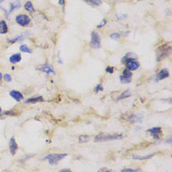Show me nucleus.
I'll return each instance as SVG.
<instances>
[{
    "label": "nucleus",
    "instance_id": "obj_19",
    "mask_svg": "<svg viewBox=\"0 0 172 172\" xmlns=\"http://www.w3.org/2000/svg\"><path fill=\"white\" fill-rule=\"evenodd\" d=\"M20 50L23 53H31L32 51L30 50V48H28L26 45H21L20 47Z\"/></svg>",
    "mask_w": 172,
    "mask_h": 172
},
{
    "label": "nucleus",
    "instance_id": "obj_30",
    "mask_svg": "<svg viewBox=\"0 0 172 172\" xmlns=\"http://www.w3.org/2000/svg\"><path fill=\"white\" fill-rule=\"evenodd\" d=\"M106 71L110 73H112L113 71H114V67H108L106 68Z\"/></svg>",
    "mask_w": 172,
    "mask_h": 172
},
{
    "label": "nucleus",
    "instance_id": "obj_31",
    "mask_svg": "<svg viewBox=\"0 0 172 172\" xmlns=\"http://www.w3.org/2000/svg\"><path fill=\"white\" fill-rule=\"evenodd\" d=\"M59 4L63 6L65 4V0H59Z\"/></svg>",
    "mask_w": 172,
    "mask_h": 172
},
{
    "label": "nucleus",
    "instance_id": "obj_24",
    "mask_svg": "<svg viewBox=\"0 0 172 172\" xmlns=\"http://www.w3.org/2000/svg\"><path fill=\"white\" fill-rule=\"evenodd\" d=\"M110 38L113 40H119L120 38V34H118V33H113L110 35Z\"/></svg>",
    "mask_w": 172,
    "mask_h": 172
},
{
    "label": "nucleus",
    "instance_id": "obj_10",
    "mask_svg": "<svg viewBox=\"0 0 172 172\" xmlns=\"http://www.w3.org/2000/svg\"><path fill=\"white\" fill-rule=\"evenodd\" d=\"M169 73L167 69H162L157 74V79L158 80H162V79L168 78Z\"/></svg>",
    "mask_w": 172,
    "mask_h": 172
},
{
    "label": "nucleus",
    "instance_id": "obj_20",
    "mask_svg": "<svg viewBox=\"0 0 172 172\" xmlns=\"http://www.w3.org/2000/svg\"><path fill=\"white\" fill-rule=\"evenodd\" d=\"M130 96V91L127 90L123 92V93L120 95V97L118 98V100H122L124 98H127V97H128Z\"/></svg>",
    "mask_w": 172,
    "mask_h": 172
},
{
    "label": "nucleus",
    "instance_id": "obj_17",
    "mask_svg": "<svg viewBox=\"0 0 172 172\" xmlns=\"http://www.w3.org/2000/svg\"><path fill=\"white\" fill-rule=\"evenodd\" d=\"M24 9L30 13H33L35 12V9L34 8V6L32 4V2L27 1L24 5Z\"/></svg>",
    "mask_w": 172,
    "mask_h": 172
},
{
    "label": "nucleus",
    "instance_id": "obj_23",
    "mask_svg": "<svg viewBox=\"0 0 172 172\" xmlns=\"http://www.w3.org/2000/svg\"><path fill=\"white\" fill-rule=\"evenodd\" d=\"M91 4L95 5V6H100L102 4L101 0H88Z\"/></svg>",
    "mask_w": 172,
    "mask_h": 172
},
{
    "label": "nucleus",
    "instance_id": "obj_27",
    "mask_svg": "<svg viewBox=\"0 0 172 172\" xmlns=\"http://www.w3.org/2000/svg\"><path fill=\"white\" fill-rule=\"evenodd\" d=\"M102 90H103V87L102 86L101 84L97 85V87L96 88V89H95V91H96V92H98L100 91H102Z\"/></svg>",
    "mask_w": 172,
    "mask_h": 172
},
{
    "label": "nucleus",
    "instance_id": "obj_18",
    "mask_svg": "<svg viewBox=\"0 0 172 172\" xmlns=\"http://www.w3.org/2000/svg\"><path fill=\"white\" fill-rule=\"evenodd\" d=\"M90 139V137L88 135H81L79 137V142L80 143H85L88 142Z\"/></svg>",
    "mask_w": 172,
    "mask_h": 172
},
{
    "label": "nucleus",
    "instance_id": "obj_28",
    "mask_svg": "<svg viewBox=\"0 0 172 172\" xmlns=\"http://www.w3.org/2000/svg\"><path fill=\"white\" fill-rule=\"evenodd\" d=\"M97 172H112V170H111V169H108V168H104L100 169V170Z\"/></svg>",
    "mask_w": 172,
    "mask_h": 172
},
{
    "label": "nucleus",
    "instance_id": "obj_5",
    "mask_svg": "<svg viewBox=\"0 0 172 172\" xmlns=\"http://www.w3.org/2000/svg\"><path fill=\"white\" fill-rule=\"evenodd\" d=\"M148 132H150L151 135L155 139H159L161 135H162L161 128L160 127H155L150 128V129L148 130Z\"/></svg>",
    "mask_w": 172,
    "mask_h": 172
},
{
    "label": "nucleus",
    "instance_id": "obj_12",
    "mask_svg": "<svg viewBox=\"0 0 172 172\" xmlns=\"http://www.w3.org/2000/svg\"><path fill=\"white\" fill-rule=\"evenodd\" d=\"M155 155V153H153V154H149V155H132V158L134 160H149L151 157Z\"/></svg>",
    "mask_w": 172,
    "mask_h": 172
},
{
    "label": "nucleus",
    "instance_id": "obj_15",
    "mask_svg": "<svg viewBox=\"0 0 172 172\" xmlns=\"http://www.w3.org/2000/svg\"><path fill=\"white\" fill-rule=\"evenodd\" d=\"M44 101V99L42 96H38V97H31V98L28 99L26 101V103H37V102H42Z\"/></svg>",
    "mask_w": 172,
    "mask_h": 172
},
{
    "label": "nucleus",
    "instance_id": "obj_14",
    "mask_svg": "<svg viewBox=\"0 0 172 172\" xmlns=\"http://www.w3.org/2000/svg\"><path fill=\"white\" fill-rule=\"evenodd\" d=\"M7 31H8V28H7L6 22L4 20L0 21V33L2 34H6Z\"/></svg>",
    "mask_w": 172,
    "mask_h": 172
},
{
    "label": "nucleus",
    "instance_id": "obj_4",
    "mask_svg": "<svg viewBox=\"0 0 172 172\" xmlns=\"http://www.w3.org/2000/svg\"><path fill=\"white\" fill-rule=\"evenodd\" d=\"M16 21L21 26H26L30 24V19L27 15L20 14L17 16L16 18Z\"/></svg>",
    "mask_w": 172,
    "mask_h": 172
},
{
    "label": "nucleus",
    "instance_id": "obj_1",
    "mask_svg": "<svg viewBox=\"0 0 172 172\" xmlns=\"http://www.w3.org/2000/svg\"><path fill=\"white\" fill-rule=\"evenodd\" d=\"M123 138V135L121 134H107V133H100L94 138L95 142H105V141L120 140Z\"/></svg>",
    "mask_w": 172,
    "mask_h": 172
},
{
    "label": "nucleus",
    "instance_id": "obj_32",
    "mask_svg": "<svg viewBox=\"0 0 172 172\" xmlns=\"http://www.w3.org/2000/svg\"><path fill=\"white\" fill-rule=\"evenodd\" d=\"M59 172H72L71 169H63L62 170H61Z\"/></svg>",
    "mask_w": 172,
    "mask_h": 172
},
{
    "label": "nucleus",
    "instance_id": "obj_6",
    "mask_svg": "<svg viewBox=\"0 0 172 172\" xmlns=\"http://www.w3.org/2000/svg\"><path fill=\"white\" fill-rule=\"evenodd\" d=\"M10 151L12 155H14L16 153L18 149V145L14 137L11 138L9 143Z\"/></svg>",
    "mask_w": 172,
    "mask_h": 172
},
{
    "label": "nucleus",
    "instance_id": "obj_9",
    "mask_svg": "<svg viewBox=\"0 0 172 172\" xmlns=\"http://www.w3.org/2000/svg\"><path fill=\"white\" fill-rule=\"evenodd\" d=\"M39 69L41 71L47 73L48 75H49V74H53V75H54V74L55 73V71H54L52 67H51L49 65H43L42 67H40Z\"/></svg>",
    "mask_w": 172,
    "mask_h": 172
},
{
    "label": "nucleus",
    "instance_id": "obj_3",
    "mask_svg": "<svg viewBox=\"0 0 172 172\" xmlns=\"http://www.w3.org/2000/svg\"><path fill=\"white\" fill-rule=\"evenodd\" d=\"M90 46L94 48H100L101 47L100 43V37L97 32H93L91 33V38L90 42Z\"/></svg>",
    "mask_w": 172,
    "mask_h": 172
},
{
    "label": "nucleus",
    "instance_id": "obj_22",
    "mask_svg": "<svg viewBox=\"0 0 172 172\" xmlns=\"http://www.w3.org/2000/svg\"><path fill=\"white\" fill-rule=\"evenodd\" d=\"M132 75V74L131 73V71H130V70H128V69H126L124 71H123V76L127 77V78H131Z\"/></svg>",
    "mask_w": 172,
    "mask_h": 172
},
{
    "label": "nucleus",
    "instance_id": "obj_34",
    "mask_svg": "<svg viewBox=\"0 0 172 172\" xmlns=\"http://www.w3.org/2000/svg\"><path fill=\"white\" fill-rule=\"evenodd\" d=\"M1 112H2V110H1V107H0V116H1Z\"/></svg>",
    "mask_w": 172,
    "mask_h": 172
},
{
    "label": "nucleus",
    "instance_id": "obj_11",
    "mask_svg": "<svg viewBox=\"0 0 172 172\" xmlns=\"http://www.w3.org/2000/svg\"><path fill=\"white\" fill-rule=\"evenodd\" d=\"M22 59V56L21 55L20 53H16L15 55H13L10 58V61L11 63L12 64H15L17 63H19L20 61Z\"/></svg>",
    "mask_w": 172,
    "mask_h": 172
},
{
    "label": "nucleus",
    "instance_id": "obj_13",
    "mask_svg": "<svg viewBox=\"0 0 172 172\" xmlns=\"http://www.w3.org/2000/svg\"><path fill=\"white\" fill-rule=\"evenodd\" d=\"M20 5H21V4H20V0H15L14 2H12V3L10 4V10H9L8 14L12 12L14 10L20 8Z\"/></svg>",
    "mask_w": 172,
    "mask_h": 172
},
{
    "label": "nucleus",
    "instance_id": "obj_33",
    "mask_svg": "<svg viewBox=\"0 0 172 172\" xmlns=\"http://www.w3.org/2000/svg\"><path fill=\"white\" fill-rule=\"evenodd\" d=\"M1 79H2V74L1 72H0V81L1 80Z\"/></svg>",
    "mask_w": 172,
    "mask_h": 172
},
{
    "label": "nucleus",
    "instance_id": "obj_2",
    "mask_svg": "<svg viewBox=\"0 0 172 172\" xmlns=\"http://www.w3.org/2000/svg\"><path fill=\"white\" fill-rule=\"evenodd\" d=\"M67 155V153H53L47 155L45 157H44L43 160H48V162H49L51 165H53L57 164L61 160L65 158Z\"/></svg>",
    "mask_w": 172,
    "mask_h": 172
},
{
    "label": "nucleus",
    "instance_id": "obj_21",
    "mask_svg": "<svg viewBox=\"0 0 172 172\" xmlns=\"http://www.w3.org/2000/svg\"><path fill=\"white\" fill-rule=\"evenodd\" d=\"M120 79L122 83H129L131 82V79H130V78H127V77H124L123 75L120 77Z\"/></svg>",
    "mask_w": 172,
    "mask_h": 172
},
{
    "label": "nucleus",
    "instance_id": "obj_7",
    "mask_svg": "<svg viewBox=\"0 0 172 172\" xmlns=\"http://www.w3.org/2000/svg\"><path fill=\"white\" fill-rule=\"evenodd\" d=\"M126 64H127V67L130 71H135L139 67L140 64L138 63L137 61H135V59L128 60L126 61Z\"/></svg>",
    "mask_w": 172,
    "mask_h": 172
},
{
    "label": "nucleus",
    "instance_id": "obj_25",
    "mask_svg": "<svg viewBox=\"0 0 172 172\" xmlns=\"http://www.w3.org/2000/svg\"><path fill=\"white\" fill-rule=\"evenodd\" d=\"M4 79L6 81L10 82V81H12V77H11V75H10L9 73H6L4 75Z\"/></svg>",
    "mask_w": 172,
    "mask_h": 172
},
{
    "label": "nucleus",
    "instance_id": "obj_16",
    "mask_svg": "<svg viewBox=\"0 0 172 172\" xmlns=\"http://www.w3.org/2000/svg\"><path fill=\"white\" fill-rule=\"evenodd\" d=\"M128 121L131 122H141L142 121V118L140 116H138V115H131V116H129L128 117Z\"/></svg>",
    "mask_w": 172,
    "mask_h": 172
},
{
    "label": "nucleus",
    "instance_id": "obj_29",
    "mask_svg": "<svg viewBox=\"0 0 172 172\" xmlns=\"http://www.w3.org/2000/svg\"><path fill=\"white\" fill-rule=\"evenodd\" d=\"M106 24V20H103V21H102V22L100 23V24L99 25H97V28H102V27H103Z\"/></svg>",
    "mask_w": 172,
    "mask_h": 172
},
{
    "label": "nucleus",
    "instance_id": "obj_26",
    "mask_svg": "<svg viewBox=\"0 0 172 172\" xmlns=\"http://www.w3.org/2000/svg\"><path fill=\"white\" fill-rule=\"evenodd\" d=\"M138 169H122L121 172H137Z\"/></svg>",
    "mask_w": 172,
    "mask_h": 172
},
{
    "label": "nucleus",
    "instance_id": "obj_35",
    "mask_svg": "<svg viewBox=\"0 0 172 172\" xmlns=\"http://www.w3.org/2000/svg\"><path fill=\"white\" fill-rule=\"evenodd\" d=\"M4 1H6V0H0V3H2V2H4Z\"/></svg>",
    "mask_w": 172,
    "mask_h": 172
},
{
    "label": "nucleus",
    "instance_id": "obj_8",
    "mask_svg": "<svg viewBox=\"0 0 172 172\" xmlns=\"http://www.w3.org/2000/svg\"><path fill=\"white\" fill-rule=\"evenodd\" d=\"M10 95L14 100H16L17 102H20L21 100L24 99V96H23V95L22 94V93H20L19 91L12 90L11 91H10Z\"/></svg>",
    "mask_w": 172,
    "mask_h": 172
}]
</instances>
